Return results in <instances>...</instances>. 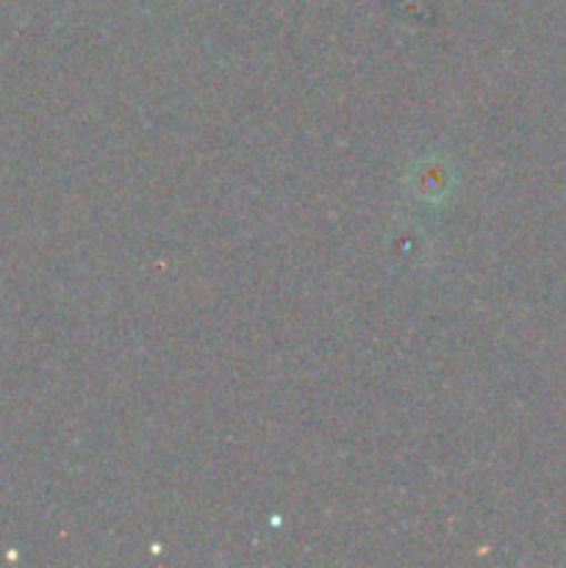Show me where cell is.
Segmentation results:
<instances>
[{
    "instance_id": "cell-1",
    "label": "cell",
    "mask_w": 566,
    "mask_h": 568,
    "mask_svg": "<svg viewBox=\"0 0 566 568\" xmlns=\"http://www.w3.org/2000/svg\"><path fill=\"white\" fill-rule=\"evenodd\" d=\"M447 189V170L433 161L431 166H420L416 172V194L420 197H438Z\"/></svg>"
}]
</instances>
